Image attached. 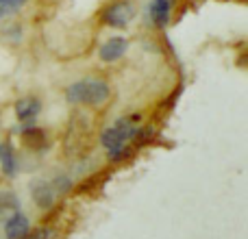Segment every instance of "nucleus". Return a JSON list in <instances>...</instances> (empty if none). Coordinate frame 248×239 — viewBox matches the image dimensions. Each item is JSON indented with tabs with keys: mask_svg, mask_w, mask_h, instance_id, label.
<instances>
[{
	"mask_svg": "<svg viewBox=\"0 0 248 239\" xmlns=\"http://www.w3.org/2000/svg\"><path fill=\"white\" fill-rule=\"evenodd\" d=\"M39 109H42L39 100L33 98V96H29V98H22L20 103L16 105V116L20 120H33L39 113Z\"/></svg>",
	"mask_w": 248,
	"mask_h": 239,
	"instance_id": "8",
	"label": "nucleus"
},
{
	"mask_svg": "<svg viewBox=\"0 0 248 239\" xmlns=\"http://www.w3.org/2000/svg\"><path fill=\"white\" fill-rule=\"evenodd\" d=\"M22 239H57V228H50V226H44V228H37L33 233H26Z\"/></svg>",
	"mask_w": 248,
	"mask_h": 239,
	"instance_id": "12",
	"label": "nucleus"
},
{
	"mask_svg": "<svg viewBox=\"0 0 248 239\" xmlns=\"http://www.w3.org/2000/svg\"><path fill=\"white\" fill-rule=\"evenodd\" d=\"M0 165H2V172L7 176H13L17 170L16 163V154H13V146L9 141H2L0 144Z\"/></svg>",
	"mask_w": 248,
	"mask_h": 239,
	"instance_id": "9",
	"label": "nucleus"
},
{
	"mask_svg": "<svg viewBox=\"0 0 248 239\" xmlns=\"http://www.w3.org/2000/svg\"><path fill=\"white\" fill-rule=\"evenodd\" d=\"M29 226H31L29 218H26L20 209L13 211V213L7 218V222H4V233H7V239H22L26 233H29Z\"/></svg>",
	"mask_w": 248,
	"mask_h": 239,
	"instance_id": "4",
	"label": "nucleus"
},
{
	"mask_svg": "<svg viewBox=\"0 0 248 239\" xmlns=\"http://www.w3.org/2000/svg\"><path fill=\"white\" fill-rule=\"evenodd\" d=\"M20 209L17 198L11 192H0V218H9L13 211Z\"/></svg>",
	"mask_w": 248,
	"mask_h": 239,
	"instance_id": "11",
	"label": "nucleus"
},
{
	"mask_svg": "<svg viewBox=\"0 0 248 239\" xmlns=\"http://www.w3.org/2000/svg\"><path fill=\"white\" fill-rule=\"evenodd\" d=\"M126 48H128V42L124 37H111V39H107V42L103 44V48H100V59L103 61H107V63H111V61H118L120 57L126 52Z\"/></svg>",
	"mask_w": 248,
	"mask_h": 239,
	"instance_id": "6",
	"label": "nucleus"
},
{
	"mask_svg": "<svg viewBox=\"0 0 248 239\" xmlns=\"http://www.w3.org/2000/svg\"><path fill=\"white\" fill-rule=\"evenodd\" d=\"M26 2H29V0H0V9L4 11V15H11V13H16L17 9L24 7Z\"/></svg>",
	"mask_w": 248,
	"mask_h": 239,
	"instance_id": "13",
	"label": "nucleus"
},
{
	"mask_svg": "<svg viewBox=\"0 0 248 239\" xmlns=\"http://www.w3.org/2000/svg\"><path fill=\"white\" fill-rule=\"evenodd\" d=\"M140 131L141 128L133 122V118H120L113 126H109L103 133L100 139H103V146L109 152V157L118 161V159H122L126 154V146L140 135Z\"/></svg>",
	"mask_w": 248,
	"mask_h": 239,
	"instance_id": "1",
	"label": "nucleus"
},
{
	"mask_svg": "<svg viewBox=\"0 0 248 239\" xmlns=\"http://www.w3.org/2000/svg\"><path fill=\"white\" fill-rule=\"evenodd\" d=\"M22 141H24L26 148L37 150V148H42V146H44L46 137H44V131H42V128L29 126V128H24V131H22Z\"/></svg>",
	"mask_w": 248,
	"mask_h": 239,
	"instance_id": "10",
	"label": "nucleus"
},
{
	"mask_svg": "<svg viewBox=\"0 0 248 239\" xmlns=\"http://www.w3.org/2000/svg\"><path fill=\"white\" fill-rule=\"evenodd\" d=\"M2 17H7V15H4V11H2V9H0V20H2Z\"/></svg>",
	"mask_w": 248,
	"mask_h": 239,
	"instance_id": "14",
	"label": "nucleus"
},
{
	"mask_svg": "<svg viewBox=\"0 0 248 239\" xmlns=\"http://www.w3.org/2000/svg\"><path fill=\"white\" fill-rule=\"evenodd\" d=\"M59 192L61 189L57 187V183H37L33 187V198H35V202H37V207L48 209V207L55 205Z\"/></svg>",
	"mask_w": 248,
	"mask_h": 239,
	"instance_id": "5",
	"label": "nucleus"
},
{
	"mask_svg": "<svg viewBox=\"0 0 248 239\" xmlns=\"http://www.w3.org/2000/svg\"><path fill=\"white\" fill-rule=\"evenodd\" d=\"M65 96H68L70 103L98 107V105L109 100L111 90H109V85L105 81H100V78H85V81H78V83H74V85H70L68 90H65Z\"/></svg>",
	"mask_w": 248,
	"mask_h": 239,
	"instance_id": "2",
	"label": "nucleus"
},
{
	"mask_svg": "<svg viewBox=\"0 0 248 239\" xmlns=\"http://www.w3.org/2000/svg\"><path fill=\"white\" fill-rule=\"evenodd\" d=\"M170 0H153L148 7V13H150V20L157 29H163V26L170 22Z\"/></svg>",
	"mask_w": 248,
	"mask_h": 239,
	"instance_id": "7",
	"label": "nucleus"
},
{
	"mask_svg": "<svg viewBox=\"0 0 248 239\" xmlns=\"http://www.w3.org/2000/svg\"><path fill=\"white\" fill-rule=\"evenodd\" d=\"M133 17H135V4L131 0H118V2L109 4L103 13V22L113 29H124L133 22Z\"/></svg>",
	"mask_w": 248,
	"mask_h": 239,
	"instance_id": "3",
	"label": "nucleus"
}]
</instances>
